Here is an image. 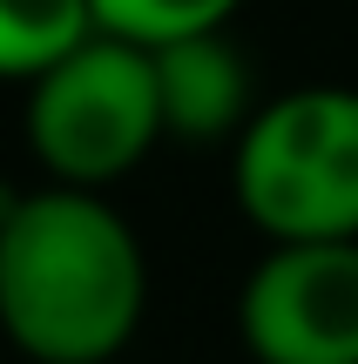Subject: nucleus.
<instances>
[{
    "label": "nucleus",
    "mask_w": 358,
    "mask_h": 364,
    "mask_svg": "<svg viewBox=\"0 0 358 364\" xmlns=\"http://www.w3.org/2000/svg\"><path fill=\"white\" fill-rule=\"evenodd\" d=\"M149 263L102 189L48 182L0 203V331L34 364H108L135 338Z\"/></svg>",
    "instance_id": "nucleus-1"
},
{
    "label": "nucleus",
    "mask_w": 358,
    "mask_h": 364,
    "mask_svg": "<svg viewBox=\"0 0 358 364\" xmlns=\"http://www.w3.org/2000/svg\"><path fill=\"white\" fill-rule=\"evenodd\" d=\"M230 182L270 243L358 236V88H291L251 108Z\"/></svg>",
    "instance_id": "nucleus-2"
},
{
    "label": "nucleus",
    "mask_w": 358,
    "mask_h": 364,
    "mask_svg": "<svg viewBox=\"0 0 358 364\" xmlns=\"http://www.w3.org/2000/svg\"><path fill=\"white\" fill-rule=\"evenodd\" d=\"M162 142L149 48L122 34H81L27 81V149L68 189H108Z\"/></svg>",
    "instance_id": "nucleus-3"
},
{
    "label": "nucleus",
    "mask_w": 358,
    "mask_h": 364,
    "mask_svg": "<svg viewBox=\"0 0 358 364\" xmlns=\"http://www.w3.org/2000/svg\"><path fill=\"white\" fill-rule=\"evenodd\" d=\"M237 331L257 364H358V236L270 243L243 277Z\"/></svg>",
    "instance_id": "nucleus-4"
},
{
    "label": "nucleus",
    "mask_w": 358,
    "mask_h": 364,
    "mask_svg": "<svg viewBox=\"0 0 358 364\" xmlns=\"http://www.w3.org/2000/svg\"><path fill=\"white\" fill-rule=\"evenodd\" d=\"M149 81H156V122L176 142H223L251 122L257 88L251 61L223 27H196L149 48Z\"/></svg>",
    "instance_id": "nucleus-5"
},
{
    "label": "nucleus",
    "mask_w": 358,
    "mask_h": 364,
    "mask_svg": "<svg viewBox=\"0 0 358 364\" xmlns=\"http://www.w3.org/2000/svg\"><path fill=\"white\" fill-rule=\"evenodd\" d=\"M81 34H95L88 0H0V81H34Z\"/></svg>",
    "instance_id": "nucleus-6"
},
{
    "label": "nucleus",
    "mask_w": 358,
    "mask_h": 364,
    "mask_svg": "<svg viewBox=\"0 0 358 364\" xmlns=\"http://www.w3.org/2000/svg\"><path fill=\"white\" fill-rule=\"evenodd\" d=\"M237 7L243 0H88V21L135 48H156V41L196 34V27H230Z\"/></svg>",
    "instance_id": "nucleus-7"
}]
</instances>
